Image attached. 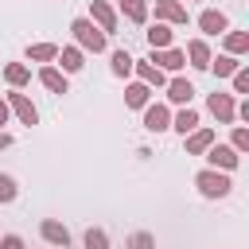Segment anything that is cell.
Returning a JSON list of instances; mask_svg holds the SVG:
<instances>
[{
  "mask_svg": "<svg viewBox=\"0 0 249 249\" xmlns=\"http://www.w3.org/2000/svg\"><path fill=\"white\" fill-rule=\"evenodd\" d=\"M12 198H16V179L0 175V202H12Z\"/></svg>",
  "mask_w": 249,
  "mask_h": 249,
  "instance_id": "27",
  "label": "cell"
},
{
  "mask_svg": "<svg viewBox=\"0 0 249 249\" xmlns=\"http://www.w3.org/2000/svg\"><path fill=\"white\" fill-rule=\"evenodd\" d=\"M210 113H214L222 124H230V121L237 117V109H233V97H230V93H210Z\"/></svg>",
  "mask_w": 249,
  "mask_h": 249,
  "instance_id": "3",
  "label": "cell"
},
{
  "mask_svg": "<svg viewBox=\"0 0 249 249\" xmlns=\"http://www.w3.org/2000/svg\"><path fill=\"white\" fill-rule=\"evenodd\" d=\"M156 62H160V66H167V70H179V66L187 62V54H183V51H167V47H160Z\"/></svg>",
  "mask_w": 249,
  "mask_h": 249,
  "instance_id": "19",
  "label": "cell"
},
{
  "mask_svg": "<svg viewBox=\"0 0 249 249\" xmlns=\"http://www.w3.org/2000/svg\"><path fill=\"white\" fill-rule=\"evenodd\" d=\"M132 62H136V58H132L128 51H113V74H121V78H124V74L132 70Z\"/></svg>",
  "mask_w": 249,
  "mask_h": 249,
  "instance_id": "23",
  "label": "cell"
},
{
  "mask_svg": "<svg viewBox=\"0 0 249 249\" xmlns=\"http://www.w3.org/2000/svg\"><path fill=\"white\" fill-rule=\"evenodd\" d=\"M198 27H202L206 35H218V31H226V16H222V12H202V16H198Z\"/></svg>",
  "mask_w": 249,
  "mask_h": 249,
  "instance_id": "12",
  "label": "cell"
},
{
  "mask_svg": "<svg viewBox=\"0 0 249 249\" xmlns=\"http://www.w3.org/2000/svg\"><path fill=\"white\" fill-rule=\"evenodd\" d=\"M210 163L230 171V167H237V152H233V148H226V144H210Z\"/></svg>",
  "mask_w": 249,
  "mask_h": 249,
  "instance_id": "9",
  "label": "cell"
},
{
  "mask_svg": "<svg viewBox=\"0 0 249 249\" xmlns=\"http://www.w3.org/2000/svg\"><path fill=\"white\" fill-rule=\"evenodd\" d=\"M39 82H43L47 89H54V93H66V74H58L54 66H43V70H39Z\"/></svg>",
  "mask_w": 249,
  "mask_h": 249,
  "instance_id": "11",
  "label": "cell"
},
{
  "mask_svg": "<svg viewBox=\"0 0 249 249\" xmlns=\"http://www.w3.org/2000/svg\"><path fill=\"white\" fill-rule=\"evenodd\" d=\"M195 124H198V113H195V109H183V113L175 117V128H179L183 136H187V132H195Z\"/></svg>",
  "mask_w": 249,
  "mask_h": 249,
  "instance_id": "24",
  "label": "cell"
},
{
  "mask_svg": "<svg viewBox=\"0 0 249 249\" xmlns=\"http://www.w3.org/2000/svg\"><path fill=\"white\" fill-rule=\"evenodd\" d=\"M86 249H109L105 230H86Z\"/></svg>",
  "mask_w": 249,
  "mask_h": 249,
  "instance_id": "25",
  "label": "cell"
},
{
  "mask_svg": "<svg viewBox=\"0 0 249 249\" xmlns=\"http://www.w3.org/2000/svg\"><path fill=\"white\" fill-rule=\"evenodd\" d=\"M4 78H8V82H12L16 89H19V86H27L31 70H27V66H19V62H8V66H4Z\"/></svg>",
  "mask_w": 249,
  "mask_h": 249,
  "instance_id": "20",
  "label": "cell"
},
{
  "mask_svg": "<svg viewBox=\"0 0 249 249\" xmlns=\"http://www.w3.org/2000/svg\"><path fill=\"white\" fill-rule=\"evenodd\" d=\"M210 144H214V132H210V128H198V132H191L187 152H191V156H198V152H206Z\"/></svg>",
  "mask_w": 249,
  "mask_h": 249,
  "instance_id": "16",
  "label": "cell"
},
{
  "mask_svg": "<svg viewBox=\"0 0 249 249\" xmlns=\"http://www.w3.org/2000/svg\"><path fill=\"white\" fill-rule=\"evenodd\" d=\"M233 86H237V93H245L249 89V70H233Z\"/></svg>",
  "mask_w": 249,
  "mask_h": 249,
  "instance_id": "30",
  "label": "cell"
},
{
  "mask_svg": "<svg viewBox=\"0 0 249 249\" xmlns=\"http://www.w3.org/2000/svg\"><path fill=\"white\" fill-rule=\"evenodd\" d=\"M89 16L97 19V27H101V31H117V12H113L105 0H93V4H89Z\"/></svg>",
  "mask_w": 249,
  "mask_h": 249,
  "instance_id": "5",
  "label": "cell"
},
{
  "mask_svg": "<svg viewBox=\"0 0 249 249\" xmlns=\"http://www.w3.org/2000/svg\"><path fill=\"white\" fill-rule=\"evenodd\" d=\"M124 101H128L132 109H140V105H148V86H144V82H136V86H128V89H124Z\"/></svg>",
  "mask_w": 249,
  "mask_h": 249,
  "instance_id": "22",
  "label": "cell"
},
{
  "mask_svg": "<svg viewBox=\"0 0 249 249\" xmlns=\"http://www.w3.org/2000/svg\"><path fill=\"white\" fill-rule=\"evenodd\" d=\"M187 58H191L198 70H206V66H210V47H206L202 39H195V43H187Z\"/></svg>",
  "mask_w": 249,
  "mask_h": 249,
  "instance_id": "10",
  "label": "cell"
},
{
  "mask_svg": "<svg viewBox=\"0 0 249 249\" xmlns=\"http://www.w3.org/2000/svg\"><path fill=\"white\" fill-rule=\"evenodd\" d=\"M226 47H230L233 54H241V51H249V35H241V31H233V35L226 39Z\"/></svg>",
  "mask_w": 249,
  "mask_h": 249,
  "instance_id": "26",
  "label": "cell"
},
{
  "mask_svg": "<svg viewBox=\"0 0 249 249\" xmlns=\"http://www.w3.org/2000/svg\"><path fill=\"white\" fill-rule=\"evenodd\" d=\"M39 230H43V237H47L51 245H58V249H66V245H70V230H66V226H58V222H51V218H47Z\"/></svg>",
  "mask_w": 249,
  "mask_h": 249,
  "instance_id": "8",
  "label": "cell"
},
{
  "mask_svg": "<svg viewBox=\"0 0 249 249\" xmlns=\"http://www.w3.org/2000/svg\"><path fill=\"white\" fill-rule=\"evenodd\" d=\"M54 58L62 62V70H66V74H74V70H82V51H78V47H62V51H58Z\"/></svg>",
  "mask_w": 249,
  "mask_h": 249,
  "instance_id": "13",
  "label": "cell"
},
{
  "mask_svg": "<svg viewBox=\"0 0 249 249\" xmlns=\"http://www.w3.org/2000/svg\"><path fill=\"white\" fill-rule=\"evenodd\" d=\"M132 70L144 78V86H163V70L152 66V62H132Z\"/></svg>",
  "mask_w": 249,
  "mask_h": 249,
  "instance_id": "14",
  "label": "cell"
},
{
  "mask_svg": "<svg viewBox=\"0 0 249 249\" xmlns=\"http://www.w3.org/2000/svg\"><path fill=\"white\" fill-rule=\"evenodd\" d=\"M148 43H152V51H160V47H171V27H167V23H156V27L148 31Z\"/></svg>",
  "mask_w": 249,
  "mask_h": 249,
  "instance_id": "18",
  "label": "cell"
},
{
  "mask_svg": "<svg viewBox=\"0 0 249 249\" xmlns=\"http://www.w3.org/2000/svg\"><path fill=\"white\" fill-rule=\"evenodd\" d=\"M70 31H74V39H78L86 51H93V54H97V51H105V31H97V27H93V19H74V23H70Z\"/></svg>",
  "mask_w": 249,
  "mask_h": 249,
  "instance_id": "1",
  "label": "cell"
},
{
  "mask_svg": "<svg viewBox=\"0 0 249 249\" xmlns=\"http://www.w3.org/2000/svg\"><path fill=\"white\" fill-rule=\"evenodd\" d=\"M54 54H58L54 43H35V47H27V58H35V62H51Z\"/></svg>",
  "mask_w": 249,
  "mask_h": 249,
  "instance_id": "21",
  "label": "cell"
},
{
  "mask_svg": "<svg viewBox=\"0 0 249 249\" xmlns=\"http://www.w3.org/2000/svg\"><path fill=\"white\" fill-rule=\"evenodd\" d=\"M156 16L167 23H187V8L179 0H156Z\"/></svg>",
  "mask_w": 249,
  "mask_h": 249,
  "instance_id": "6",
  "label": "cell"
},
{
  "mask_svg": "<svg viewBox=\"0 0 249 249\" xmlns=\"http://www.w3.org/2000/svg\"><path fill=\"white\" fill-rule=\"evenodd\" d=\"M0 249H23V241H19V237H16V233H8V237H4V241H0Z\"/></svg>",
  "mask_w": 249,
  "mask_h": 249,
  "instance_id": "32",
  "label": "cell"
},
{
  "mask_svg": "<svg viewBox=\"0 0 249 249\" xmlns=\"http://www.w3.org/2000/svg\"><path fill=\"white\" fill-rule=\"evenodd\" d=\"M128 249H156V241H152V233H132Z\"/></svg>",
  "mask_w": 249,
  "mask_h": 249,
  "instance_id": "29",
  "label": "cell"
},
{
  "mask_svg": "<svg viewBox=\"0 0 249 249\" xmlns=\"http://www.w3.org/2000/svg\"><path fill=\"white\" fill-rule=\"evenodd\" d=\"M198 191L206 195V198H222V195H230V179L226 175H218V171H198Z\"/></svg>",
  "mask_w": 249,
  "mask_h": 249,
  "instance_id": "2",
  "label": "cell"
},
{
  "mask_svg": "<svg viewBox=\"0 0 249 249\" xmlns=\"http://www.w3.org/2000/svg\"><path fill=\"white\" fill-rule=\"evenodd\" d=\"M8 109H12V113H16L19 121H23V124H35V121H39L35 105H31V101H27L23 93H8Z\"/></svg>",
  "mask_w": 249,
  "mask_h": 249,
  "instance_id": "4",
  "label": "cell"
},
{
  "mask_svg": "<svg viewBox=\"0 0 249 249\" xmlns=\"http://www.w3.org/2000/svg\"><path fill=\"white\" fill-rule=\"evenodd\" d=\"M210 66L218 70V78H226V74H233V70H237V62H233V58H210Z\"/></svg>",
  "mask_w": 249,
  "mask_h": 249,
  "instance_id": "28",
  "label": "cell"
},
{
  "mask_svg": "<svg viewBox=\"0 0 249 249\" xmlns=\"http://www.w3.org/2000/svg\"><path fill=\"white\" fill-rule=\"evenodd\" d=\"M121 12H124L132 23H144V19H148V4H144V0H121Z\"/></svg>",
  "mask_w": 249,
  "mask_h": 249,
  "instance_id": "17",
  "label": "cell"
},
{
  "mask_svg": "<svg viewBox=\"0 0 249 249\" xmlns=\"http://www.w3.org/2000/svg\"><path fill=\"white\" fill-rule=\"evenodd\" d=\"M191 93H195V86H191L187 78H175V82L167 86V97H171L175 105H183V101H191Z\"/></svg>",
  "mask_w": 249,
  "mask_h": 249,
  "instance_id": "15",
  "label": "cell"
},
{
  "mask_svg": "<svg viewBox=\"0 0 249 249\" xmlns=\"http://www.w3.org/2000/svg\"><path fill=\"white\" fill-rule=\"evenodd\" d=\"M4 121H8V101L0 97V124H4Z\"/></svg>",
  "mask_w": 249,
  "mask_h": 249,
  "instance_id": "33",
  "label": "cell"
},
{
  "mask_svg": "<svg viewBox=\"0 0 249 249\" xmlns=\"http://www.w3.org/2000/svg\"><path fill=\"white\" fill-rule=\"evenodd\" d=\"M233 148H237V152H245V148H249V132H245V128H237V132H233Z\"/></svg>",
  "mask_w": 249,
  "mask_h": 249,
  "instance_id": "31",
  "label": "cell"
},
{
  "mask_svg": "<svg viewBox=\"0 0 249 249\" xmlns=\"http://www.w3.org/2000/svg\"><path fill=\"white\" fill-rule=\"evenodd\" d=\"M167 121H171L167 105H148V109H144V124H148L152 132H163V128H171Z\"/></svg>",
  "mask_w": 249,
  "mask_h": 249,
  "instance_id": "7",
  "label": "cell"
},
{
  "mask_svg": "<svg viewBox=\"0 0 249 249\" xmlns=\"http://www.w3.org/2000/svg\"><path fill=\"white\" fill-rule=\"evenodd\" d=\"M8 144H12V136H8V132H0V148H8Z\"/></svg>",
  "mask_w": 249,
  "mask_h": 249,
  "instance_id": "34",
  "label": "cell"
}]
</instances>
